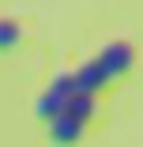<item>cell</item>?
I'll list each match as a JSON object with an SVG mask.
<instances>
[{
	"instance_id": "1",
	"label": "cell",
	"mask_w": 143,
	"mask_h": 147,
	"mask_svg": "<svg viewBox=\"0 0 143 147\" xmlns=\"http://www.w3.org/2000/svg\"><path fill=\"white\" fill-rule=\"evenodd\" d=\"M72 94H75V76H72V72H60V76L49 83V91L38 98V113L49 117V121H53V117H60Z\"/></svg>"
},
{
	"instance_id": "4",
	"label": "cell",
	"mask_w": 143,
	"mask_h": 147,
	"mask_svg": "<svg viewBox=\"0 0 143 147\" xmlns=\"http://www.w3.org/2000/svg\"><path fill=\"white\" fill-rule=\"evenodd\" d=\"M49 136H53L56 147H68V143H75V140L83 136V121L60 113V117H53V121H49Z\"/></svg>"
},
{
	"instance_id": "3",
	"label": "cell",
	"mask_w": 143,
	"mask_h": 147,
	"mask_svg": "<svg viewBox=\"0 0 143 147\" xmlns=\"http://www.w3.org/2000/svg\"><path fill=\"white\" fill-rule=\"evenodd\" d=\"M72 76H75V91H79V94H94L102 83H109V76H105V68H102L98 61H87L83 68H75Z\"/></svg>"
},
{
	"instance_id": "6",
	"label": "cell",
	"mask_w": 143,
	"mask_h": 147,
	"mask_svg": "<svg viewBox=\"0 0 143 147\" xmlns=\"http://www.w3.org/2000/svg\"><path fill=\"white\" fill-rule=\"evenodd\" d=\"M19 38H23V30L11 23V19H0V49H11V45H19Z\"/></svg>"
},
{
	"instance_id": "5",
	"label": "cell",
	"mask_w": 143,
	"mask_h": 147,
	"mask_svg": "<svg viewBox=\"0 0 143 147\" xmlns=\"http://www.w3.org/2000/svg\"><path fill=\"white\" fill-rule=\"evenodd\" d=\"M64 113H68V117H75V121H83V125H87L91 117H94V94H79V91H75V94L68 98Z\"/></svg>"
},
{
	"instance_id": "2",
	"label": "cell",
	"mask_w": 143,
	"mask_h": 147,
	"mask_svg": "<svg viewBox=\"0 0 143 147\" xmlns=\"http://www.w3.org/2000/svg\"><path fill=\"white\" fill-rule=\"evenodd\" d=\"M132 61H136V53H132V45H128V42H113V45H105V49H102V57H98V64L105 68V76H109V79L124 76V72L132 68Z\"/></svg>"
}]
</instances>
